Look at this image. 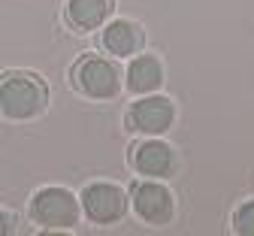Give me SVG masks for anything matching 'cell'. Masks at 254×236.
Listing matches in <instances>:
<instances>
[{
  "label": "cell",
  "mask_w": 254,
  "mask_h": 236,
  "mask_svg": "<svg viewBox=\"0 0 254 236\" xmlns=\"http://www.w3.org/2000/svg\"><path fill=\"white\" fill-rule=\"evenodd\" d=\"M233 230L239 236H254V200H245L233 212Z\"/></svg>",
  "instance_id": "8fae6325"
},
{
  "label": "cell",
  "mask_w": 254,
  "mask_h": 236,
  "mask_svg": "<svg viewBox=\"0 0 254 236\" xmlns=\"http://www.w3.org/2000/svg\"><path fill=\"white\" fill-rule=\"evenodd\" d=\"M73 82L91 100H112L121 91V70H118V64L109 61V58L88 55V58H82L76 64Z\"/></svg>",
  "instance_id": "7a4b0ae2"
},
{
  "label": "cell",
  "mask_w": 254,
  "mask_h": 236,
  "mask_svg": "<svg viewBox=\"0 0 254 236\" xmlns=\"http://www.w3.org/2000/svg\"><path fill=\"white\" fill-rule=\"evenodd\" d=\"M145 43V33L139 24L127 21V18H115L103 27V37H100V46L106 49V55L112 58H133Z\"/></svg>",
  "instance_id": "ba28073f"
},
{
  "label": "cell",
  "mask_w": 254,
  "mask_h": 236,
  "mask_svg": "<svg viewBox=\"0 0 254 236\" xmlns=\"http://www.w3.org/2000/svg\"><path fill=\"white\" fill-rule=\"evenodd\" d=\"M30 215L43 227L70 230L79 221V200L67 188H43L30 200Z\"/></svg>",
  "instance_id": "3957f363"
},
{
  "label": "cell",
  "mask_w": 254,
  "mask_h": 236,
  "mask_svg": "<svg viewBox=\"0 0 254 236\" xmlns=\"http://www.w3.org/2000/svg\"><path fill=\"white\" fill-rule=\"evenodd\" d=\"M173 121H176V106L170 97H161V94L139 97L127 112V130L145 133V137H161L173 127Z\"/></svg>",
  "instance_id": "277c9868"
},
{
  "label": "cell",
  "mask_w": 254,
  "mask_h": 236,
  "mask_svg": "<svg viewBox=\"0 0 254 236\" xmlns=\"http://www.w3.org/2000/svg\"><path fill=\"white\" fill-rule=\"evenodd\" d=\"M79 203L85 209V215L94 221V224H115L124 218L127 212V197L118 185H109V182H94L82 191Z\"/></svg>",
  "instance_id": "5b68a950"
},
{
  "label": "cell",
  "mask_w": 254,
  "mask_h": 236,
  "mask_svg": "<svg viewBox=\"0 0 254 236\" xmlns=\"http://www.w3.org/2000/svg\"><path fill=\"white\" fill-rule=\"evenodd\" d=\"M49 103V88L34 73H3L0 76V115L12 121L37 118Z\"/></svg>",
  "instance_id": "6da1fadb"
},
{
  "label": "cell",
  "mask_w": 254,
  "mask_h": 236,
  "mask_svg": "<svg viewBox=\"0 0 254 236\" xmlns=\"http://www.w3.org/2000/svg\"><path fill=\"white\" fill-rule=\"evenodd\" d=\"M115 9V0H70L67 3V21L73 30L88 33L106 24V18Z\"/></svg>",
  "instance_id": "9c48e42d"
},
{
  "label": "cell",
  "mask_w": 254,
  "mask_h": 236,
  "mask_svg": "<svg viewBox=\"0 0 254 236\" xmlns=\"http://www.w3.org/2000/svg\"><path fill=\"white\" fill-rule=\"evenodd\" d=\"M130 203H133V212L145 224H170L173 221V212H176V203H173L170 188L161 185L157 179L136 182L130 188Z\"/></svg>",
  "instance_id": "8992f818"
},
{
  "label": "cell",
  "mask_w": 254,
  "mask_h": 236,
  "mask_svg": "<svg viewBox=\"0 0 254 236\" xmlns=\"http://www.w3.org/2000/svg\"><path fill=\"white\" fill-rule=\"evenodd\" d=\"M164 82V67L154 55H136L127 67V88L133 94H151Z\"/></svg>",
  "instance_id": "30bf717a"
},
{
  "label": "cell",
  "mask_w": 254,
  "mask_h": 236,
  "mask_svg": "<svg viewBox=\"0 0 254 236\" xmlns=\"http://www.w3.org/2000/svg\"><path fill=\"white\" fill-rule=\"evenodd\" d=\"M133 170L148 179H167L176 170V152L161 140H145L133 149Z\"/></svg>",
  "instance_id": "52a82bcc"
},
{
  "label": "cell",
  "mask_w": 254,
  "mask_h": 236,
  "mask_svg": "<svg viewBox=\"0 0 254 236\" xmlns=\"http://www.w3.org/2000/svg\"><path fill=\"white\" fill-rule=\"evenodd\" d=\"M12 227H9V218H6V212H0V236H6Z\"/></svg>",
  "instance_id": "7c38bea8"
}]
</instances>
